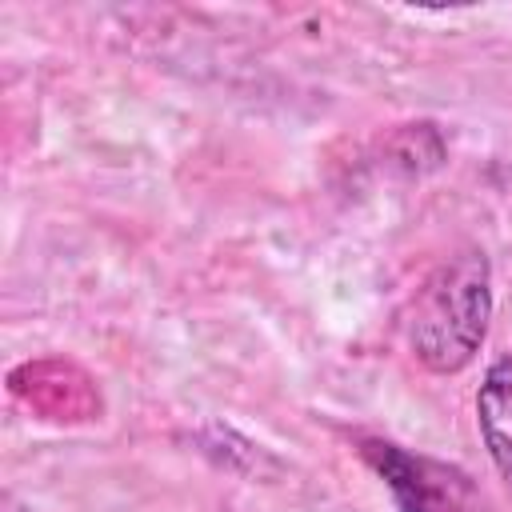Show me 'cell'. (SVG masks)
<instances>
[{"instance_id": "cell-1", "label": "cell", "mask_w": 512, "mask_h": 512, "mask_svg": "<svg viewBox=\"0 0 512 512\" xmlns=\"http://www.w3.org/2000/svg\"><path fill=\"white\" fill-rule=\"evenodd\" d=\"M492 320V268L480 248H460L428 272L408 316L412 356L436 372L452 376L472 364Z\"/></svg>"}, {"instance_id": "cell-2", "label": "cell", "mask_w": 512, "mask_h": 512, "mask_svg": "<svg viewBox=\"0 0 512 512\" xmlns=\"http://www.w3.org/2000/svg\"><path fill=\"white\" fill-rule=\"evenodd\" d=\"M360 456L384 480L400 512H492L488 496L456 464L408 452L392 440H364Z\"/></svg>"}, {"instance_id": "cell-3", "label": "cell", "mask_w": 512, "mask_h": 512, "mask_svg": "<svg viewBox=\"0 0 512 512\" xmlns=\"http://www.w3.org/2000/svg\"><path fill=\"white\" fill-rule=\"evenodd\" d=\"M476 424L504 488L512 492V352L488 364L476 392Z\"/></svg>"}]
</instances>
